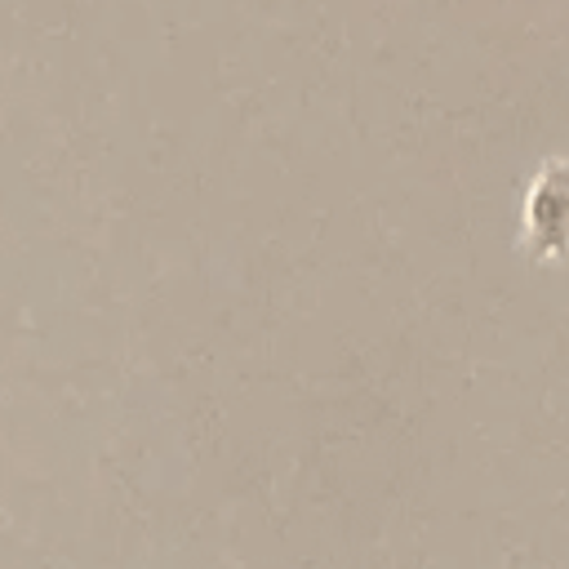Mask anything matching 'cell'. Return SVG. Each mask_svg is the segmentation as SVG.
Instances as JSON below:
<instances>
[{
  "instance_id": "obj_1",
  "label": "cell",
  "mask_w": 569,
  "mask_h": 569,
  "mask_svg": "<svg viewBox=\"0 0 569 569\" xmlns=\"http://www.w3.org/2000/svg\"><path fill=\"white\" fill-rule=\"evenodd\" d=\"M525 244L538 262L569 258V160H547L525 191Z\"/></svg>"
},
{
  "instance_id": "obj_2",
  "label": "cell",
  "mask_w": 569,
  "mask_h": 569,
  "mask_svg": "<svg viewBox=\"0 0 569 569\" xmlns=\"http://www.w3.org/2000/svg\"><path fill=\"white\" fill-rule=\"evenodd\" d=\"M507 569H520V556H511V560H507Z\"/></svg>"
}]
</instances>
